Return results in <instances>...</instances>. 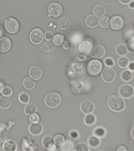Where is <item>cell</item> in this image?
Wrapping results in <instances>:
<instances>
[{"label": "cell", "instance_id": "cell-43", "mask_svg": "<svg viewBox=\"0 0 134 151\" xmlns=\"http://www.w3.org/2000/svg\"><path fill=\"white\" fill-rule=\"evenodd\" d=\"M78 59L80 60V61H85L87 59V55H85V54H82L80 53L79 56H78Z\"/></svg>", "mask_w": 134, "mask_h": 151}, {"label": "cell", "instance_id": "cell-6", "mask_svg": "<svg viewBox=\"0 0 134 151\" xmlns=\"http://www.w3.org/2000/svg\"><path fill=\"white\" fill-rule=\"evenodd\" d=\"M101 78L106 83H111L113 82L116 78V72L112 68L106 67L102 69L101 73Z\"/></svg>", "mask_w": 134, "mask_h": 151}, {"label": "cell", "instance_id": "cell-12", "mask_svg": "<svg viewBox=\"0 0 134 151\" xmlns=\"http://www.w3.org/2000/svg\"><path fill=\"white\" fill-rule=\"evenodd\" d=\"M92 43L88 40H83L82 42H80V44L79 45V49L80 51V53L85 54V55H89L92 48Z\"/></svg>", "mask_w": 134, "mask_h": 151}, {"label": "cell", "instance_id": "cell-47", "mask_svg": "<svg viewBox=\"0 0 134 151\" xmlns=\"http://www.w3.org/2000/svg\"><path fill=\"white\" fill-rule=\"evenodd\" d=\"M117 150H118V151H121V150H124V151H126V150H127V148H126L124 146H120V147H119L117 148Z\"/></svg>", "mask_w": 134, "mask_h": 151}, {"label": "cell", "instance_id": "cell-13", "mask_svg": "<svg viewBox=\"0 0 134 151\" xmlns=\"http://www.w3.org/2000/svg\"><path fill=\"white\" fill-rule=\"evenodd\" d=\"M29 133L33 136H38L43 132V127L39 122L37 123H31L28 127Z\"/></svg>", "mask_w": 134, "mask_h": 151}, {"label": "cell", "instance_id": "cell-38", "mask_svg": "<svg viewBox=\"0 0 134 151\" xmlns=\"http://www.w3.org/2000/svg\"><path fill=\"white\" fill-rule=\"evenodd\" d=\"M104 65L106 67H109V68H112L115 66V61L113 60V58H107L104 59Z\"/></svg>", "mask_w": 134, "mask_h": 151}, {"label": "cell", "instance_id": "cell-44", "mask_svg": "<svg viewBox=\"0 0 134 151\" xmlns=\"http://www.w3.org/2000/svg\"><path fill=\"white\" fill-rule=\"evenodd\" d=\"M62 46H63V48L64 49H69L70 47V44L68 42V41H64L63 42V44H62Z\"/></svg>", "mask_w": 134, "mask_h": 151}, {"label": "cell", "instance_id": "cell-25", "mask_svg": "<svg viewBox=\"0 0 134 151\" xmlns=\"http://www.w3.org/2000/svg\"><path fill=\"white\" fill-rule=\"evenodd\" d=\"M97 121V118H96V116L93 115L92 113L91 114H87L84 117V123L85 125L87 126H92L96 123Z\"/></svg>", "mask_w": 134, "mask_h": 151}, {"label": "cell", "instance_id": "cell-20", "mask_svg": "<svg viewBox=\"0 0 134 151\" xmlns=\"http://www.w3.org/2000/svg\"><path fill=\"white\" fill-rule=\"evenodd\" d=\"M106 13V7L103 5H97L93 8V15H95L97 17H103Z\"/></svg>", "mask_w": 134, "mask_h": 151}, {"label": "cell", "instance_id": "cell-30", "mask_svg": "<svg viewBox=\"0 0 134 151\" xmlns=\"http://www.w3.org/2000/svg\"><path fill=\"white\" fill-rule=\"evenodd\" d=\"M53 139H54V144H55V146H56V147H60L62 146V144L65 142V137H64V136L61 135V134L56 135V136L53 137Z\"/></svg>", "mask_w": 134, "mask_h": 151}, {"label": "cell", "instance_id": "cell-46", "mask_svg": "<svg viewBox=\"0 0 134 151\" xmlns=\"http://www.w3.org/2000/svg\"><path fill=\"white\" fill-rule=\"evenodd\" d=\"M119 1H120L121 4H123V5H128L130 2L132 1V0H119Z\"/></svg>", "mask_w": 134, "mask_h": 151}, {"label": "cell", "instance_id": "cell-51", "mask_svg": "<svg viewBox=\"0 0 134 151\" xmlns=\"http://www.w3.org/2000/svg\"><path fill=\"white\" fill-rule=\"evenodd\" d=\"M1 36H2V31H1V29H0V37H1Z\"/></svg>", "mask_w": 134, "mask_h": 151}, {"label": "cell", "instance_id": "cell-36", "mask_svg": "<svg viewBox=\"0 0 134 151\" xmlns=\"http://www.w3.org/2000/svg\"><path fill=\"white\" fill-rule=\"evenodd\" d=\"M126 47L128 49V52H131L134 53V38L131 37L127 41V44H126Z\"/></svg>", "mask_w": 134, "mask_h": 151}, {"label": "cell", "instance_id": "cell-27", "mask_svg": "<svg viewBox=\"0 0 134 151\" xmlns=\"http://www.w3.org/2000/svg\"><path fill=\"white\" fill-rule=\"evenodd\" d=\"M120 78H121V79L123 80V81L129 82V81H131V79L133 78V74H132V72L130 70L126 69V70H124L123 72L121 73Z\"/></svg>", "mask_w": 134, "mask_h": 151}, {"label": "cell", "instance_id": "cell-16", "mask_svg": "<svg viewBox=\"0 0 134 151\" xmlns=\"http://www.w3.org/2000/svg\"><path fill=\"white\" fill-rule=\"evenodd\" d=\"M42 145L45 148L49 149V150H55L56 149L55 144H54V139H53V137H51L49 136H47L43 138Z\"/></svg>", "mask_w": 134, "mask_h": 151}, {"label": "cell", "instance_id": "cell-45", "mask_svg": "<svg viewBox=\"0 0 134 151\" xmlns=\"http://www.w3.org/2000/svg\"><path fill=\"white\" fill-rule=\"evenodd\" d=\"M127 68H128L129 70H130L131 72H133L134 71V62H130Z\"/></svg>", "mask_w": 134, "mask_h": 151}, {"label": "cell", "instance_id": "cell-18", "mask_svg": "<svg viewBox=\"0 0 134 151\" xmlns=\"http://www.w3.org/2000/svg\"><path fill=\"white\" fill-rule=\"evenodd\" d=\"M40 49L45 53H52L55 50V45L51 41H45L43 43H40Z\"/></svg>", "mask_w": 134, "mask_h": 151}, {"label": "cell", "instance_id": "cell-21", "mask_svg": "<svg viewBox=\"0 0 134 151\" xmlns=\"http://www.w3.org/2000/svg\"><path fill=\"white\" fill-rule=\"evenodd\" d=\"M88 144L89 147H92V148L98 147L100 145V139H99V137L93 135V136L88 137Z\"/></svg>", "mask_w": 134, "mask_h": 151}, {"label": "cell", "instance_id": "cell-29", "mask_svg": "<svg viewBox=\"0 0 134 151\" xmlns=\"http://www.w3.org/2000/svg\"><path fill=\"white\" fill-rule=\"evenodd\" d=\"M53 44L55 46H61L65 41V37L62 34H57L53 37Z\"/></svg>", "mask_w": 134, "mask_h": 151}, {"label": "cell", "instance_id": "cell-22", "mask_svg": "<svg viewBox=\"0 0 134 151\" xmlns=\"http://www.w3.org/2000/svg\"><path fill=\"white\" fill-rule=\"evenodd\" d=\"M37 110H38V107L34 103H28L27 106H25V109H24V112L28 116H30L32 114L36 113Z\"/></svg>", "mask_w": 134, "mask_h": 151}, {"label": "cell", "instance_id": "cell-10", "mask_svg": "<svg viewBox=\"0 0 134 151\" xmlns=\"http://www.w3.org/2000/svg\"><path fill=\"white\" fill-rule=\"evenodd\" d=\"M109 25L113 30H120L124 26V20L120 16H114L109 20Z\"/></svg>", "mask_w": 134, "mask_h": 151}, {"label": "cell", "instance_id": "cell-24", "mask_svg": "<svg viewBox=\"0 0 134 151\" xmlns=\"http://www.w3.org/2000/svg\"><path fill=\"white\" fill-rule=\"evenodd\" d=\"M23 86H24V88L28 90H31L35 88V86H36V83L34 81V79H32L30 77L29 78H24L23 80Z\"/></svg>", "mask_w": 134, "mask_h": 151}, {"label": "cell", "instance_id": "cell-28", "mask_svg": "<svg viewBox=\"0 0 134 151\" xmlns=\"http://www.w3.org/2000/svg\"><path fill=\"white\" fill-rule=\"evenodd\" d=\"M98 25L101 27V28H107L109 26V18L106 16L100 17L99 19V23Z\"/></svg>", "mask_w": 134, "mask_h": 151}, {"label": "cell", "instance_id": "cell-42", "mask_svg": "<svg viewBox=\"0 0 134 151\" xmlns=\"http://www.w3.org/2000/svg\"><path fill=\"white\" fill-rule=\"evenodd\" d=\"M79 133H78L77 131H75V130H72V131H70V137H71V138H73V139H78L79 138Z\"/></svg>", "mask_w": 134, "mask_h": 151}, {"label": "cell", "instance_id": "cell-53", "mask_svg": "<svg viewBox=\"0 0 134 151\" xmlns=\"http://www.w3.org/2000/svg\"><path fill=\"white\" fill-rule=\"evenodd\" d=\"M132 1H133V2H134V0H132Z\"/></svg>", "mask_w": 134, "mask_h": 151}, {"label": "cell", "instance_id": "cell-41", "mask_svg": "<svg viewBox=\"0 0 134 151\" xmlns=\"http://www.w3.org/2000/svg\"><path fill=\"white\" fill-rule=\"evenodd\" d=\"M53 37H54V35H53V33L51 31H48V32H46V33L44 34L45 39L48 40V41H51V39H53Z\"/></svg>", "mask_w": 134, "mask_h": 151}, {"label": "cell", "instance_id": "cell-50", "mask_svg": "<svg viewBox=\"0 0 134 151\" xmlns=\"http://www.w3.org/2000/svg\"><path fill=\"white\" fill-rule=\"evenodd\" d=\"M3 88H4V86H3V84H2L1 82H0V93H2Z\"/></svg>", "mask_w": 134, "mask_h": 151}, {"label": "cell", "instance_id": "cell-35", "mask_svg": "<svg viewBox=\"0 0 134 151\" xmlns=\"http://www.w3.org/2000/svg\"><path fill=\"white\" fill-rule=\"evenodd\" d=\"M105 134H106V130H105V129H104L103 127H97V128L95 129V130H94V135L97 136V137H104Z\"/></svg>", "mask_w": 134, "mask_h": 151}, {"label": "cell", "instance_id": "cell-9", "mask_svg": "<svg viewBox=\"0 0 134 151\" xmlns=\"http://www.w3.org/2000/svg\"><path fill=\"white\" fill-rule=\"evenodd\" d=\"M106 54V48L104 46L97 44L94 45L91 48V55L93 58H102Z\"/></svg>", "mask_w": 134, "mask_h": 151}, {"label": "cell", "instance_id": "cell-40", "mask_svg": "<svg viewBox=\"0 0 134 151\" xmlns=\"http://www.w3.org/2000/svg\"><path fill=\"white\" fill-rule=\"evenodd\" d=\"M39 116L38 115V114H36V113H34V114H32V115H30L29 116V121H30V123H37V122H39Z\"/></svg>", "mask_w": 134, "mask_h": 151}, {"label": "cell", "instance_id": "cell-14", "mask_svg": "<svg viewBox=\"0 0 134 151\" xmlns=\"http://www.w3.org/2000/svg\"><path fill=\"white\" fill-rule=\"evenodd\" d=\"M11 40L7 37H0V52L5 53L9 51L11 48Z\"/></svg>", "mask_w": 134, "mask_h": 151}, {"label": "cell", "instance_id": "cell-32", "mask_svg": "<svg viewBox=\"0 0 134 151\" xmlns=\"http://www.w3.org/2000/svg\"><path fill=\"white\" fill-rule=\"evenodd\" d=\"M59 148L61 150H63V151H70V150H74L75 149L73 142L69 141V140H68V141H66V140H65V142L62 144V146Z\"/></svg>", "mask_w": 134, "mask_h": 151}, {"label": "cell", "instance_id": "cell-49", "mask_svg": "<svg viewBox=\"0 0 134 151\" xmlns=\"http://www.w3.org/2000/svg\"><path fill=\"white\" fill-rule=\"evenodd\" d=\"M128 5H129V7H130V8H131V9H133V8H134V2H133V1L130 2Z\"/></svg>", "mask_w": 134, "mask_h": 151}, {"label": "cell", "instance_id": "cell-23", "mask_svg": "<svg viewBox=\"0 0 134 151\" xmlns=\"http://www.w3.org/2000/svg\"><path fill=\"white\" fill-rule=\"evenodd\" d=\"M3 149L5 151H15L17 150V144L13 140H7L3 144Z\"/></svg>", "mask_w": 134, "mask_h": 151}, {"label": "cell", "instance_id": "cell-7", "mask_svg": "<svg viewBox=\"0 0 134 151\" xmlns=\"http://www.w3.org/2000/svg\"><path fill=\"white\" fill-rule=\"evenodd\" d=\"M29 39L33 44H40L44 39V32L40 28H34L30 32Z\"/></svg>", "mask_w": 134, "mask_h": 151}, {"label": "cell", "instance_id": "cell-17", "mask_svg": "<svg viewBox=\"0 0 134 151\" xmlns=\"http://www.w3.org/2000/svg\"><path fill=\"white\" fill-rule=\"evenodd\" d=\"M98 23H99V19L95 15H88L85 18V24L88 27L94 28L98 26Z\"/></svg>", "mask_w": 134, "mask_h": 151}, {"label": "cell", "instance_id": "cell-8", "mask_svg": "<svg viewBox=\"0 0 134 151\" xmlns=\"http://www.w3.org/2000/svg\"><path fill=\"white\" fill-rule=\"evenodd\" d=\"M48 12H49V16H51L53 17H59L63 12L62 6L57 2L50 3L48 6Z\"/></svg>", "mask_w": 134, "mask_h": 151}, {"label": "cell", "instance_id": "cell-11", "mask_svg": "<svg viewBox=\"0 0 134 151\" xmlns=\"http://www.w3.org/2000/svg\"><path fill=\"white\" fill-rule=\"evenodd\" d=\"M80 110L83 114H91L95 110V105L91 100H85L80 104Z\"/></svg>", "mask_w": 134, "mask_h": 151}, {"label": "cell", "instance_id": "cell-2", "mask_svg": "<svg viewBox=\"0 0 134 151\" xmlns=\"http://www.w3.org/2000/svg\"><path fill=\"white\" fill-rule=\"evenodd\" d=\"M44 102L47 106L51 107V109H55L60 105L61 103V96L57 92H51L49 93L46 96H45Z\"/></svg>", "mask_w": 134, "mask_h": 151}, {"label": "cell", "instance_id": "cell-5", "mask_svg": "<svg viewBox=\"0 0 134 151\" xmlns=\"http://www.w3.org/2000/svg\"><path fill=\"white\" fill-rule=\"evenodd\" d=\"M119 95H120V96H121V98L124 99H130L134 95V88L129 84L122 85L119 88Z\"/></svg>", "mask_w": 134, "mask_h": 151}, {"label": "cell", "instance_id": "cell-1", "mask_svg": "<svg viewBox=\"0 0 134 151\" xmlns=\"http://www.w3.org/2000/svg\"><path fill=\"white\" fill-rule=\"evenodd\" d=\"M108 106L109 107V109H111L114 112H120L125 109V101L120 96L117 95H110L108 100Z\"/></svg>", "mask_w": 134, "mask_h": 151}, {"label": "cell", "instance_id": "cell-3", "mask_svg": "<svg viewBox=\"0 0 134 151\" xmlns=\"http://www.w3.org/2000/svg\"><path fill=\"white\" fill-rule=\"evenodd\" d=\"M88 73L91 76H97L102 71V63L99 59H92L89 61L87 67Z\"/></svg>", "mask_w": 134, "mask_h": 151}, {"label": "cell", "instance_id": "cell-4", "mask_svg": "<svg viewBox=\"0 0 134 151\" xmlns=\"http://www.w3.org/2000/svg\"><path fill=\"white\" fill-rule=\"evenodd\" d=\"M5 29L10 34H15L19 29V24L17 20L13 17H7L5 20Z\"/></svg>", "mask_w": 134, "mask_h": 151}, {"label": "cell", "instance_id": "cell-26", "mask_svg": "<svg viewBox=\"0 0 134 151\" xmlns=\"http://www.w3.org/2000/svg\"><path fill=\"white\" fill-rule=\"evenodd\" d=\"M10 106H11V100L9 99V96H3L0 98V107L2 109H7Z\"/></svg>", "mask_w": 134, "mask_h": 151}, {"label": "cell", "instance_id": "cell-39", "mask_svg": "<svg viewBox=\"0 0 134 151\" xmlns=\"http://www.w3.org/2000/svg\"><path fill=\"white\" fill-rule=\"evenodd\" d=\"M76 150H78V151H88V147L85 143H79L77 146V147H76Z\"/></svg>", "mask_w": 134, "mask_h": 151}, {"label": "cell", "instance_id": "cell-52", "mask_svg": "<svg viewBox=\"0 0 134 151\" xmlns=\"http://www.w3.org/2000/svg\"><path fill=\"white\" fill-rule=\"evenodd\" d=\"M133 37V38H134V34H133V37Z\"/></svg>", "mask_w": 134, "mask_h": 151}, {"label": "cell", "instance_id": "cell-15", "mask_svg": "<svg viewBox=\"0 0 134 151\" xmlns=\"http://www.w3.org/2000/svg\"><path fill=\"white\" fill-rule=\"evenodd\" d=\"M28 74H29V77L34 79V80H39L42 77V70L38 66H34L32 67L29 71H28Z\"/></svg>", "mask_w": 134, "mask_h": 151}, {"label": "cell", "instance_id": "cell-19", "mask_svg": "<svg viewBox=\"0 0 134 151\" xmlns=\"http://www.w3.org/2000/svg\"><path fill=\"white\" fill-rule=\"evenodd\" d=\"M70 24H71V22H70V20L68 17H62V18H60L59 20L58 27L61 30H67V29L70 28Z\"/></svg>", "mask_w": 134, "mask_h": 151}, {"label": "cell", "instance_id": "cell-31", "mask_svg": "<svg viewBox=\"0 0 134 151\" xmlns=\"http://www.w3.org/2000/svg\"><path fill=\"white\" fill-rule=\"evenodd\" d=\"M116 53L118 54L119 56H120V57L126 56V54L128 53V49L126 47V45L120 44V45L117 46V47H116Z\"/></svg>", "mask_w": 134, "mask_h": 151}, {"label": "cell", "instance_id": "cell-37", "mask_svg": "<svg viewBox=\"0 0 134 151\" xmlns=\"http://www.w3.org/2000/svg\"><path fill=\"white\" fill-rule=\"evenodd\" d=\"M13 93V90L9 86H5L3 88V90H2V95L5 96H10Z\"/></svg>", "mask_w": 134, "mask_h": 151}, {"label": "cell", "instance_id": "cell-34", "mask_svg": "<svg viewBox=\"0 0 134 151\" xmlns=\"http://www.w3.org/2000/svg\"><path fill=\"white\" fill-rule=\"evenodd\" d=\"M18 100L22 103V104H28L30 100V96L27 94V93H21L18 96Z\"/></svg>", "mask_w": 134, "mask_h": 151}, {"label": "cell", "instance_id": "cell-33", "mask_svg": "<svg viewBox=\"0 0 134 151\" xmlns=\"http://www.w3.org/2000/svg\"><path fill=\"white\" fill-rule=\"evenodd\" d=\"M130 61H129V58H126L125 56L123 57H120L119 61H118V65H119V67L121 68H125L128 67V65H129Z\"/></svg>", "mask_w": 134, "mask_h": 151}, {"label": "cell", "instance_id": "cell-48", "mask_svg": "<svg viewBox=\"0 0 134 151\" xmlns=\"http://www.w3.org/2000/svg\"><path fill=\"white\" fill-rule=\"evenodd\" d=\"M130 137H131V138L134 140V127L130 129Z\"/></svg>", "mask_w": 134, "mask_h": 151}]
</instances>
